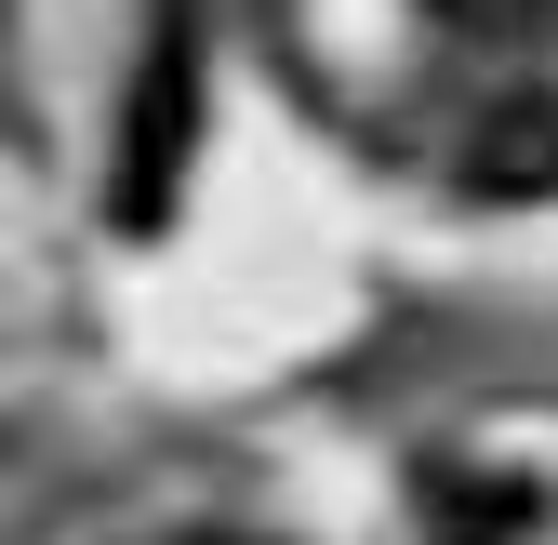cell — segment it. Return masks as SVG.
Instances as JSON below:
<instances>
[{"label": "cell", "instance_id": "obj_5", "mask_svg": "<svg viewBox=\"0 0 558 545\" xmlns=\"http://www.w3.org/2000/svg\"><path fill=\"white\" fill-rule=\"evenodd\" d=\"M173 545H253V532H173Z\"/></svg>", "mask_w": 558, "mask_h": 545}, {"label": "cell", "instance_id": "obj_3", "mask_svg": "<svg viewBox=\"0 0 558 545\" xmlns=\"http://www.w3.org/2000/svg\"><path fill=\"white\" fill-rule=\"evenodd\" d=\"M532 519H545L532 480H493V465H439V480H426V532H439V545H506V532H532Z\"/></svg>", "mask_w": 558, "mask_h": 545}, {"label": "cell", "instance_id": "obj_4", "mask_svg": "<svg viewBox=\"0 0 558 545\" xmlns=\"http://www.w3.org/2000/svg\"><path fill=\"white\" fill-rule=\"evenodd\" d=\"M439 14L465 40H532V27H558V0H439Z\"/></svg>", "mask_w": 558, "mask_h": 545}, {"label": "cell", "instance_id": "obj_1", "mask_svg": "<svg viewBox=\"0 0 558 545\" xmlns=\"http://www.w3.org/2000/svg\"><path fill=\"white\" fill-rule=\"evenodd\" d=\"M186 147H199V27H186V0H160L147 66H133V120H120V227H160L173 214Z\"/></svg>", "mask_w": 558, "mask_h": 545}, {"label": "cell", "instance_id": "obj_2", "mask_svg": "<svg viewBox=\"0 0 558 545\" xmlns=\"http://www.w3.org/2000/svg\"><path fill=\"white\" fill-rule=\"evenodd\" d=\"M465 186L478 199H558V94H519L465 133Z\"/></svg>", "mask_w": 558, "mask_h": 545}]
</instances>
